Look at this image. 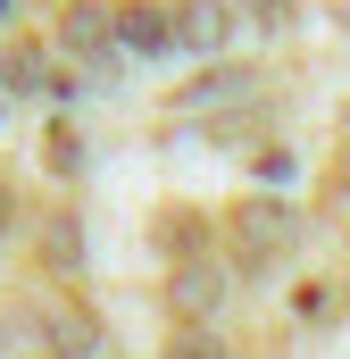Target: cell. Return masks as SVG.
Returning <instances> with one entry per match:
<instances>
[{"label":"cell","instance_id":"1","mask_svg":"<svg viewBox=\"0 0 350 359\" xmlns=\"http://www.w3.org/2000/svg\"><path fill=\"white\" fill-rule=\"evenodd\" d=\"M292 243H300V217H292L284 201H242V209H234V268L242 276H267Z\"/></svg>","mask_w":350,"mask_h":359},{"label":"cell","instance_id":"2","mask_svg":"<svg viewBox=\"0 0 350 359\" xmlns=\"http://www.w3.org/2000/svg\"><path fill=\"white\" fill-rule=\"evenodd\" d=\"M117 42H125L134 59H167L175 50V17L150 8V0H134V8H117Z\"/></svg>","mask_w":350,"mask_h":359},{"label":"cell","instance_id":"3","mask_svg":"<svg viewBox=\"0 0 350 359\" xmlns=\"http://www.w3.org/2000/svg\"><path fill=\"white\" fill-rule=\"evenodd\" d=\"M225 34H234V0H183L175 8V42L183 50H225Z\"/></svg>","mask_w":350,"mask_h":359},{"label":"cell","instance_id":"4","mask_svg":"<svg viewBox=\"0 0 350 359\" xmlns=\"http://www.w3.org/2000/svg\"><path fill=\"white\" fill-rule=\"evenodd\" d=\"M67 50H84V59H108V50H117V17H108L100 0H76V8H67Z\"/></svg>","mask_w":350,"mask_h":359},{"label":"cell","instance_id":"5","mask_svg":"<svg viewBox=\"0 0 350 359\" xmlns=\"http://www.w3.org/2000/svg\"><path fill=\"white\" fill-rule=\"evenodd\" d=\"M217 292H225V276L209 268V259H192V268L175 276V301H183V318H209V309H217Z\"/></svg>","mask_w":350,"mask_h":359},{"label":"cell","instance_id":"6","mask_svg":"<svg viewBox=\"0 0 350 359\" xmlns=\"http://www.w3.org/2000/svg\"><path fill=\"white\" fill-rule=\"evenodd\" d=\"M167 359H225V343H217V334H200V326H192V334H175V343H167Z\"/></svg>","mask_w":350,"mask_h":359},{"label":"cell","instance_id":"7","mask_svg":"<svg viewBox=\"0 0 350 359\" xmlns=\"http://www.w3.org/2000/svg\"><path fill=\"white\" fill-rule=\"evenodd\" d=\"M259 17H267V25H284V17H292V0H259Z\"/></svg>","mask_w":350,"mask_h":359},{"label":"cell","instance_id":"8","mask_svg":"<svg viewBox=\"0 0 350 359\" xmlns=\"http://www.w3.org/2000/svg\"><path fill=\"white\" fill-rule=\"evenodd\" d=\"M0 226H8V192H0Z\"/></svg>","mask_w":350,"mask_h":359}]
</instances>
